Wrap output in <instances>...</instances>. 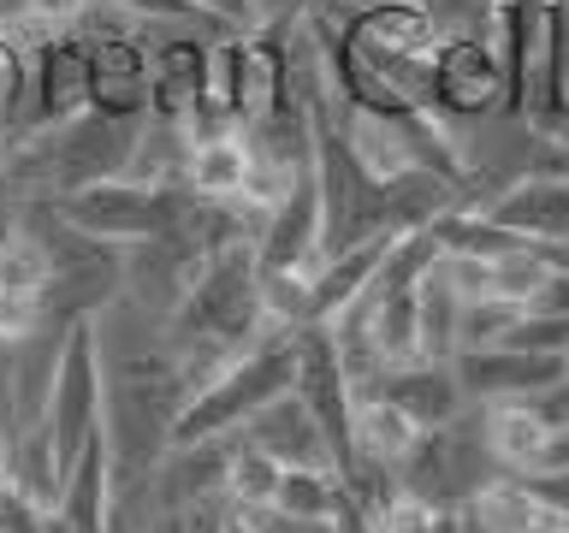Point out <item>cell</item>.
<instances>
[{
    "mask_svg": "<svg viewBox=\"0 0 569 533\" xmlns=\"http://www.w3.org/2000/svg\"><path fill=\"white\" fill-rule=\"evenodd\" d=\"M101 344V426L113 451V492L154 474V462L172 451V426L190 403V373L178 362L167 320L137 309L131 296H113L96 314Z\"/></svg>",
    "mask_w": 569,
    "mask_h": 533,
    "instance_id": "cell-1",
    "label": "cell"
},
{
    "mask_svg": "<svg viewBox=\"0 0 569 533\" xmlns=\"http://www.w3.org/2000/svg\"><path fill=\"white\" fill-rule=\"evenodd\" d=\"M498 480H510V474H505V462L492 456L487 403H469L445 426H427V433L409 444V456L398 462V492L421 497V504H439V510H469L480 492L498 486Z\"/></svg>",
    "mask_w": 569,
    "mask_h": 533,
    "instance_id": "cell-2",
    "label": "cell"
},
{
    "mask_svg": "<svg viewBox=\"0 0 569 533\" xmlns=\"http://www.w3.org/2000/svg\"><path fill=\"white\" fill-rule=\"evenodd\" d=\"M297 385V332H267L256 350H243L220 380H208L196 398L184 403V415L172 426V444H196V439H220L267 409L273 398Z\"/></svg>",
    "mask_w": 569,
    "mask_h": 533,
    "instance_id": "cell-3",
    "label": "cell"
},
{
    "mask_svg": "<svg viewBox=\"0 0 569 533\" xmlns=\"http://www.w3.org/2000/svg\"><path fill=\"white\" fill-rule=\"evenodd\" d=\"M42 421H48V439H53L60 469H71L83 444L101 433V344H96V320H78V326L66 332Z\"/></svg>",
    "mask_w": 569,
    "mask_h": 533,
    "instance_id": "cell-4",
    "label": "cell"
},
{
    "mask_svg": "<svg viewBox=\"0 0 569 533\" xmlns=\"http://www.w3.org/2000/svg\"><path fill=\"white\" fill-rule=\"evenodd\" d=\"M427 107L445 124H469L505 107V60L487 36H439L433 66H427Z\"/></svg>",
    "mask_w": 569,
    "mask_h": 533,
    "instance_id": "cell-5",
    "label": "cell"
},
{
    "mask_svg": "<svg viewBox=\"0 0 569 533\" xmlns=\"http://www.w3.org/2000/svg\"><path fill=\"white\" fill-rule=\"evenodd\" d=\"M149 36V119L190 124L208 101V60L220 36L190 24H142Z\"/></svg>",
    "mask_w": 569,
    "mask_h": 533,
    "instance_id": "cell-6",
    "label": "cell"
},
{
    "mask_svg": "<svg viewBox=\"0 0 569 533\" xmlns=\"http://www.w3.org/2000/svg\"><path fill=\"white\" fill-rule=\"evenodd\" d=\"M256 261H261V273H309V279L327 261V213H320L315 167H302L297 184L284 190V202L261 220Z\"/></svg>",
    "mask_w": 569,
    "mask_h": 533,
    "instance_id": "cell-7",
    "label": "cell"
},
{
    "mask_svg": "<svg viewBox=\"0 0 569 533\" xmlns=\"http://www.w3.org/2000/svg\"><path fill=\"white\" fill-rule=\"evenodd\" d=\"M569 373V355L540 350H510V344H475L457 350V380L469 403H533Z\"/></svg>",
    "mask_w": 569,
    "mask_h": 533,
    "instance_id": "cell-8",
    "label": "cell"
},
{
    "mask_svg": "<svg viewBox=\"0 0 569 533\" xmlns=\"http://www.w3.org/2000/svg\"><path fill=\"white\" fill-rule=\"evenodd\" d=\"M89 113V48L78 30L30 42V131Z\"/></svg>",
    "mask_w": 569,
    "mask_h": 533,
    "instance_id": "cell-9",
    "label": "cell"
},
{
    "mask_svg": "<svg viewBox=\"0 0 569 533\" xmlns=\"http://www.w3.org/2000/svg\"><path fill=\"white\" fill-rule=\"evenodd\" d=\"M475 213H487L498 231H516L522 243H569V172H522Z\"/></svg>",
    "mask_w": 569,
    "mask_h": 533,
    "instance_id": "cell-10",
    "label": "cell"
},
{
    "mask_svg": "<svg viewBox=\"0 0 569 533\" xmlns=\"http://www.w3.org/2000/svg\"><path fill=\"white\" fill-rule=\"evenodd\" d=\"M238 433L256 444V451L273 456L279 469H332V474H338L327 426L315 421V409L302 403L297 391H284V398H273L267 409H256V415H249Z\"/></svg>",
    "mask_w": 569,
    "mask_h": 533,
    "instance_id": "cell-11",
    "label": "cell"
},
{
    "mask_svg": "<svg viewBox=\"0 0 569 533\" xmlns=\"http://www.w3.org/2000/svg\"><path fill=\"white\" fill-rule=\"evenodd\" d=\"M362 391L386 398L391 409H403V415L416 421L421 433H427V426H445L451 415H462V409H469V391H462V380H457V362H403V368H380ZM362 391H356V398H362Z\"/></svg>",
    "mask_w": 569,
    "mask_h": 533,
    "instance_id": "cell-12",
    "label": "cell"
},
{
    "mask_svg": "<svg viewBox=\"0 0 569 533\" xmlns=\"http://www.w3.org/2000/svg\"><path fill=\"white\" fill-rule=\"evenodd\" d=\"M53 522H66L71 533H107L113 527V451H107V426L78 451V462L66 469L60 504L48 510Z\"/></svg>",
    "mask_w": 569,
    "mask_h": 533,
    "instance_id": "cell-13",
    "label": "cell"
},
{
    "mask_svg": "<svg viewBox=\"0 0 569 533\" xmlns=\"http://www.w3.org/2000/svg\"><path fill=\"white\" fill-rule=\"evenodd\" d=\"M249 131L243 124H220V131H196L190 160H184V184L208 202H238L243 172H249Z\"/></svg>",
    "mask_w": 569,
    "mask_h": 533,
    "instance_id": "cell-14",
    "label": "cell"
},
{
    "mask_svg": "<svg viewBox=\"0 0 569 533\" xmlns=\"http://www.w3.org/2000/svg\"><path fill=\"white\" fill-rule=\"evenodd\" d=\"M391 238H398V231L368 238V243H356V249H338V255L320 261L315 279H309V314H315V320H332L338 309H350V302L373 284V273H380Z\"/></svg>",
    "mask_w": 569,
    "mask_h": 533,
    "instance_id": "cell-15",
    "label": "cell"
},
{
    "mask_svg": "<svg viewBox=\"0 0 569 533\" xmlns=\"http://www.w3.org/2000/svg\"><path fill=\"white\" fill-rule=\"evenodd\" d=\"M551 433H558V426H551L533 403H487V439H492V456L505 462V474L546 469Z\"/></svg>",
    "mask_w": 569,
    "mask_h": 533,
    "instance_id": "cell-16",
    "label": "cell"
},
{
    "mask_svg": "<svg viewBox=\"0 0 569 533\" xmlns=\"http://www.w3.org/2000/svg\"><path fill=\"white\" fill-rule=\"evenodd\" d=\"M416 439H421V426L409 421L403 409H391L386 398H373V391H362V398H356V409H350L356 462H386V469H398Z\"/></svg>",
    "mask_w": 569,
    "mask_h": 533,
    "instance_id": "cell-17",
    "label": "cell"
},
{
    "mask_svg": "<svg viewBox=\"0 0 569 533\" xmlns=\"http://www.w3.org/2000/svg\"><path fill=\"white\" fill-rule=\"evenodd\" d=\"M462 309H469V302L457 296V284L445 279V266L433 261V273H427L421 291H416L421 362H457V350H462Z\"/></svg>",
    "mask_w": 569,
    "mask_h": 533,
    "instance_id": "cell-18",
    "label": "cell"
},
{
    "mask_svg": "<svg viewBox=\"0 0 569 533\" xmlns=\"http://www.w3.org/2000/svg\"><path fill=\"white\" fill-rule=\"evenodd\" d=\"M12 486L30 497V504L53 510L60 504V486H66V469L53 456V439H48V421H30L12 433Z\"/></svg>",
    "mask_w": 569,
    "mask_h": 533,
    "instance_id": "cell-19",
    "label": "cell"
},
{
    "mask_svg": "<svg viewBox=\"0 0 569 533\" xmlns=\"http://www.w3.org/2000/svg\"><path fill=\"white\" fill-rule=\"evenodd\" d=\"M48 291V243L12 220V231L0 238V296H36Z\"/></svg>",
    "mask_w": 569,
    "mask_h": 533,
    "instance_id": "cell-20",
    "label": "cell"
},
{
    "mask_svg": "<svg viewBox=\"0 0 569 533\" xmlns=\"http://www.w3.org/2000/svg\"><path fill=\"white\" fill-rule=\"evenodd\" d=\"M279 462L267 456V451H256L243 433H238V444H231V469H226V492H231V504L238 510H273V497H279Z\"/></svg>",
    "mask_w": 569,
    "mask_h": 533,
    "instance_id": "cell-21",
    "label": "cell"
},
{
    "mask_svg": "<svg viewBox=\"0 0 569 533\" xmlns=\"http://www.w3.org/2000/svg\"><path fill=\"white\" fill-rule=\"evenodd\" d=\"M338 492H345V480H338L332 469H284L273 510L279 515H332Z\"/></svg>",
    "mask_w": 569,
    "mask_h": 533,
    "instance_id": "cell-22",
    "label": "cell"
},
{
    "mask_svg": "<svg viewBox=\"0 0 569 533\" xmlns=\"http://www.w3.org/2000/svg\"><path fill=\"white\" fill-rule=\"evenodd\" d=\"M462 515L469 510H439V504H421V497H391V510L380 515L386 533H462Z\"/></svg>",
    "mask_w": 569,
    "mask_h": 533,
    "instance_id": "cell-23",
    "label": "cell"
},
{
    "mask_svg": "<svg viewBox=\"0 0 569 533\" xmlns=\"http://www.w3.org/2000/svg\"><path fill=\"white\" fill-rule=\"evenodd\" d=\"M416 7L433 18L439 36H487L498 18V0H416Z\"/></svg>",
    "mask_w": 569,
    "mask_h": 533,
    "instance_id": "cell-24",
    "label": "cell"
},
{
    "mask_svg": "<svg viewBox=\"0 0 569 533\" xmlns=\"http://www.w3.org/2000/svg\"><path fill=\"white\" fill-rule=\"evenodd\" d=\"M0 42H12V48L42 42V30H36V0H0Z\"/></svg>",
    "mask_w": 569,
    "mask_h": 533,
    "instance_id": "cell-25",
    "label": "cell"
},
{
    "mask_svg": "<svg viewBox=\"0 0 569 533\" xmlns=\"http://www.w3.org/2000/svg\"><path fill=\"white\" fill-rule=\"evenodd\" d=\"M89 7H96V0H36V30L66 36V30H78L89 18Z\"/></svg>",
    "mask_w": 569,
    "mask_h": 533,
    "instance_id": "cell-26",
    "label": "cell"
},
{
    "mask_svg": "<svg viewBox=\"0 0 569 533\" xmlns=\"http://www.w3.org/2000/svg\"><path fill=\"white\" fill-rule=\"evenodd\" d=\"M249 12V30H267V24H297L309 12V0H243Z\"/></svg>",
    "mask_w": 569,
    "mask_h": 533,
    "instance_id": "cell-27",
    "label": "cell"
},
{
    "mask_svg": "<svg viewBox=\"0 0 569 533\" xmlns=\"http://www.w3.org/2000/svg\"><path fill=\"white\" fill-rule=\"evenodd\" d=\"M533 409H540L551 426H569V373H563L551 391H540V398H533Z\"/></svg>",
    "mask_w": 569,
    "mask_h": 533,
    "instance_id": "cell-28",
    "label": "cell"
},
{
    "mask_svg": "<svg viewBox=\"0 0 569 533\" xmlns=\"http://www.w3.org/2000/svg\"><path fill=\"white\" fill-rule=\"evenodd\" d=\"M546 469H569V426L551 433V451H546Z\"/></svg>",
    "mask_w": 569,
    "mask_h": 533,
    "instance_id": "cell-29",
    "label": "cell"
},
{
    "mask_svg": "<svg viewBox=\"0 0 569 533\" xmlns=\"http://www.w3.org/2000/svg\"><path fill=\"white\" fill-rule=\"evenodd\" d=\"M220 533H267V527H261V522H256V515H249V510H231L226 522H220Z\"/></svg>",
    "mask_w": 569,
    "mask_h": 533,
    "instance_id": "cell-30",
    "label": "cell"
},
{
    "mask_svg": "<svg viewBox=\"0 0 569 533\" xmlns=\"http://www.w3.org/2000/svg\"><path fill=\"white\" fill-rule=\"evenodd\" d=\"M7 486H12V439L0 433V492H7Z\"/></svg>",
    "mask_w": 569,
    "mask_h": 533,
    "instance_id": "cell-31",
    "label": "cell"
},
{
    "mask_svg": "<svg viewBox=\"0 0 569 533\" xmlns=\"http://www.w3.org/2000/svg\"><path fill=\"white\" fill-rule=\"evenodd\" d=\"M48 533H71V527H66V522H53V515H48Z\"/></svg>",
    "mask_w": 569,
    "mask_h": 533,
    "instance_id": "cell-32",
    "label": "cell"
}]
</instances>
